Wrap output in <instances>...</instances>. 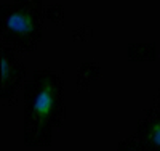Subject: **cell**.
<instances>
[{
  "mask_svg": "<svg viewBox=\"0 0 160 151\" xmlns=\"http://www.w3.org/2000/svg\"><path fill=\"white\" fill-rule=\"evenodd\" d=\"M2 90L0 98L5 105H13L18 95V90L24 87V66L16 57V50L2 45Z\"/></svg>",
  "mask_w": 160,
  "mask_h": 151,
  "instance_id": "cell-4",
  "label": "cell"
},
{
  "mask_svg": "<svg viewBox=\"0 0 160 151\" xmlns=\"http://www.w3.org/2000/svg\"><path fill=\"white\" fill-rule=\"evenodd\" d=\"M40 0H11L0 7L2 45L15 50H35L42 39L43 18Z\"/></svg>",
  "mask_w": 160,
  "mask_h": 151,
  "instance_id": "cell-2",
  "label": "cell"
},
{
  "mask_svg": "<svg viewBox=\"0 0 160 151\" xmlns=\"http://www.w3.org/2000/svg\"><path fill=\"white\" fill-rule=\"evenodd\" d=\"M117 151H160V90L138 121L135 133L120 143Z\"/></svg>",
  "mask_w": 160,
  "mask_h": 151,
  "instance_id": "cell-3",
  "label": "cell"
},
{
  "mask_svg": "<svg viewBox=\"0 0 160 151\" xmlns=\"http://www.w3.org/2000/svg\"><path fill=\"white\" fill-rule=\"evenodd\" d=\"M24 143L48 146L64 121V87L53 71H35L24 84Z\"/></svg>",
  "mask_w": 160,
  "mask_h": 151,
  "instance_id": "cell-1",
  "label": "cell"
}]
</instances>
